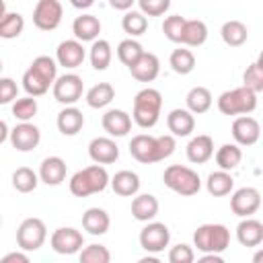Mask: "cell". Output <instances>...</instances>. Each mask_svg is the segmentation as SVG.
<instances>
[{
  "label": "cell",
  "instance_id": "cell-1",
  "mask_svg": "<svg viewBox=\"0 0 263 263\" xmlns=\"http://www.w3.org/2000/svg\"><path fill=\"white\" fill-rule=\"evenodd\" d=\"M177 148L175 136L162 134V136H148V134H138L129 142V154L142 162V164H154L164 158H168Z\"/></svg>",
  "mask_w": 263,
  "mask_h": 263
},
{
  "label": "cell",
  "instance_id": "cell-2",
  "mask_svg": "<svg viewBox=\"0 0 263 263\" xmlns=\"http://www.w3.org/2000/svg\"><path fill=\"white\" fill-rule=\"evenodd\" d=\"M160 109H162V95L156 88H142L136 97H134V111H132V119L136 121V125H140L142 129H150L158 123L160 119Z\"/></svg>",
  "mask_w": 263,
  "mask_h": 263
},
{
  "label": "cell",
  "instance_id": "cell-3",
  "mask_svg": "<svg viewBox=\"0 0 263 263\" xmlns=\"http://www.w3.org/2000/svg\"><path fill=\"white\" fill-rule=\"evenodd\" d=\"M109 173L103 164H90L82 171H76L68 183L70 187V193L76 195V197H88L92 193H101L107 189L109 185Z\"/></svg>",
  "mask_w": 263,
  "mask_h": 263
},
{
  "label": "cell",
  "instance_id": "cell-4",
  "mask_svg": "<svg viewBox=\"0 0 263 263\" xmlns=\"http://www.w3.org/2000/svg\"><path fill=\"white\" fill-rule=\"evenodd\" d=\"M162 181L171 191H175L177 195H183V197H191L201 189L199 175L193 168L185 166V164L166 166L164 173H162Z\"/></svg>",
  "mask_w": 263,
  "mask_h": 263
},
{
  "label": "cell",
  "instance_id": "cell-5",
  "mask_svg": "<svg viewBox=\"0 0 263 263\" xmlns=\"http://www.w3.org/2000/svg\"><path fill=\"white\" fill-rule=\"evenodd\" d=\"M193 247L199 253H224L230 247V230L224 224H201L193 232Z\"/></svg>",
  "mask_w": 263,
  "mask_h": 263
},
{
  "label": "cell",
  "instance_id": "cell-6",
  "mask_svg": "<svg viewBox=\"0 0 263 263\" xmlns=\"http://www.w3.org/2000/svg\"><path fill=\"white\" fill-rule=\"evenodd\" d=\"M257 109V92L247 86L224 90L218 97V111L222 115H249Z\"/></svg>",
  "mask_w": 263,
  "mask_h": 263
},
{
  "label": "cell",
  "instance_id": "cell-7",
  "mask_svg": "<svg viewBox=\"0 0 263 263\" xmlns=\"http://www.w3.org/2000/svg\"><path fill=\"white\" fill-rule=\"evenodd\" d=\"M45 238H47V226L41 218H25L16 230V245L27 253L41 249Z\"/></svg>",
  "mask_w": 263,
  "mask_h": 263
},
{
  "label": "cell",
  "instance_id": "cell-8",
  "mask_svg": "<svg viewBox=\"0 0 263 263\" xmlns=\"http://www.w3.org/2000/svg\"><path fill=\"white\" fill-rule=\"evenodd\" d=\"M82 90H84V82L74 72H68V74L58 76L53 80V84H51L53 99L58 103H62V105H74L76 101H80Z\"/></svg>",
  "mask_w": 263,
  "mask_h": 263
},
{
  "label": "cell",
  "instance_id": "cell-9",
  "mask_svg": "<svg viewBox=\"0 0 263 263\" xmlns=\"http://www.w3.org/2000/svg\"><path fill=\"white\" fill-rule=\"evenodd\" d=\"M171 242V230L162 222H146V226L140 230V247L146 253H162Z\"/></svg>",
  "mask_w": 263,
  "mask_h": 263
},
{
  "label": "cell",
  "instance_id": "cell-10",
  "mask_svg": "<svg viewBox=\"0 0 263 263\" xmlns=\"http://www.w3.org/2000/svg\"><path fill=\"white\" fill-rule=\"evenodd\" d=\"M64 6L60 0H39L33 8V25L39 31H53L60 27Z\"/></svg>",
  "mask_w": 263,
  "mask_h": 263
},
{
  "label": "cell",
  "instance_id": "cell-11",
  "mask_svg": "<svg viewBox=\"0 0 263 263\" xmlns=\"http://www.w3.org/2000/svg\"><path fill=\"white\" fill-rule=\"evenodd\" d=\"M49 245L60 255H76L84 247V234L72 226H62V228L53 230Z\"/></svg>",
  "mask_w": 263,
  "mask_h": 263
},
{
  "label": "cell",
  "instance_id": "cell-12",
  "mask_svg": "<svg viewBox=\"0 0 263 263\" xmlns=\"http://www.w3.org/2000/svg\"><path fill=\"white\" fill-rule=\"evenodd\" d=\"M261 208V193L255 187H240L230 197V210L238 218H249Z\"/></svg>",
  "mask_w": 263,
  "mask_h": 263
},
{
  "label": "cell",
  "instance_id": "cell-13",
  "mask_svg": "<svg viewBox=\"0 0 263 263\" xmlns=\"http://www.w3.org/2000/svg\"><path fill=\"white\" fill-rule=\"evenodd\" d=\"M8 138H10V144H12L18 152H31V150H35V148L39 146V142H41V132H39V127H37L35 123H31V121H21V123H16V125L10 129Z\"/></svg>",
  "mask_w": 263,
  "mask_h": 263
},
{
  "label": "cell",
  "instance_id": "cell-14",
  "mask_svg": "<svg viewBox=\"0 0 263 263\" xmlns=\"http://www.w3.org/2000/svg\"><path fill=\"white\" fill-rule=\"evenodd\" d=\"M259 136H261V125L255 117L238 115L232 121V138L238 146H253L259 142Z\"/></svg>",
  "mask_w": 263,
  "mask_h": 263
},
{
  "label": "cell",
  "instance_id": "cell-15",
  "mask_svg": "<svg viewBox=\"0 0 263 263\" xmlns=\"http://www.w3.org/2000/svg\"><path fill=\"white\" fill-rule=\"evenodd\" d=\"M84 58H86V51H84L82 41H78V39H66L55 49V62L68 70L82 66Z\"/></svg>",
  "mask_w": 263,
  "mask_h": 263
},
{
  "label": "cell",
  "instance_id": "cell-16",
  "mask_svg": "<svg viewBox=\"0 0 263 263\" xmlns=\"http://www.w3.org/2000/svg\"><path fill=\"white\" fill-rule=\"evenodd\" d=\"M88 156L97 164H113L119 158V146L113 138H92L88 144Z\"/></svg>",
  "mask_w": 263,
  "mask_h": 263
},
{
  "label": "cell",
  "instance_id": "cell-17",
  "mask_svg": "<svg viewBox=\"0 0 263 263\" xmlns=\"http://www.w3.org/2000/svg\"><path fill=\"white\" fill-rule=\"evenodd\" d=\"M103 129L111 136V138H123L132 132V115L123 109H109L105 111L103 119Z\"/></svg>",
  "mask_w": 263,
  "mask_h": 263
},
{
  "label": "cell",
  "instance_id": "cell-18",
  "mask_svg": "<svg viewBox=\"0 0 263 263\" xmlns=\"http://www.w3.org/2000/svg\"><path fill=\"white\" fill-rule=\"evenodd\" d=\"M127 70L132 72V76H134L138 82H152V80H156V76L160 74V60H158L154 53L144 51Z\"/></svg>",
  "mask_w": 263,
  "mask_h": 263
},
{
  "label": "cell",
  "instance_id": "cell-19",
  "mask_svg": "<svg viewBox=\"0 0 263 263\" xmlns=\"http://www.w3.org/2000/svg\"><path fill=\"white\" fill-rule=\"evenodd\" d=\"M66 171H68V166H66V160L64 158H60V156H47V158L41 160L37 175H39V181H43L45 185L55 187V185H62L66 181Z\"/></svg>",
  "mask_w": 263,
  "mask_h": 263
},
{
  "label": "cell",
  "instance_id": "cell-20",
  "mask_svg": "<svg viewBox=\"0 0 263 263\" xmlns=\"http://www.w3.org/2000/svg\"><path fill=\"white\" fill-rule=\"evenodd\" d=\"M166 125L171 136L185 138V136H191V132L195 129V117L189 109H173L166 115Z\"/></svg>",
  "mask_w": 263,
  "mask_h": 263
},
{
  "label": "cell",
  "instance_id": "cell-21",
  "mask_svg": "<svg viewBox=\"0 0 263 263\" xmlns=\"http://www.w3.org/2000/svg\"><path fill=\"white\" fill-rule=\"evenodd\" d=\"M185 152H187V160L189 162L203 164V162H208L214 156V140L208 134H199V136L189 140Z\"/></svg>",
  "mask_w": 263,
  "mask_h": 263
},
{
  "label": "cell",
  "instance_id": "cell-22",
  "mask_svg": "<svg viewBox=\"0 0 263 263\" xmlns=\"http://www.w3.org/2000/svg\"><path fill=\"white\" fill-rule=\"evenodd\" d=\"M236 240L242 247H259L263 242V222L255 218H242L236 226Z\"/></svg>",
  "mask_w": 263,
  "mask_h": 263
},
{
  "label": "cell",
  "instance_id": "cell-23",
  "mask_svg": "<svg viewBox=\"0 0 263 263\" xmlns=\"http://www.w3.org/2000/svg\"><path fill=\"white\" fill-rule=\"evenodd\" d=\"M55 125L60 129V134L64 136H76L82 125H84V115L80 109H76L74 105H66L60 113H58V119H55Z\"/></svg>",
  "mask_w": 263,
  "mask_h": 263
},
{
  "label": "cell",
  "instance_id": "cell-24",
  "mask_svg": "<svg viewBox=\"0 0 263 263\" xmlns=\"http://www.w3.org/2000/svg\"><path fill=\"white\" fill-rule=\"evenodd\" d=\"M205 41H208V25L199 18H185L179 43L185 47H199Z\"/></svg>",
  "mask_w": 263,
  "mask_h": 263
},
{
  "label": "cell",
  "instance_id": "cell-25",
  "mask_svg": "<svg viewBox=\"0 0 263 263\" xmlns=\"http://www.w3.org/2000/svg\"><path fill=\"white\" fill-rule=\"evenodd\" d=\"M158 199L152 193H136L132 199V216L138 222H150L158 214Z\"/></svg>",
  "mask_w": 263,
  "mask_h": 263
},
{
  "label": "cell",
  "instance_id": "cell-26",
  "mask_svg": "<svg viewBox=\"0 0 263 263\" xmlns=\"http://www.w3.org/2000/svg\"><path fill=\"white\" fill-rule=\"evenodd\" d=\"M111 189L121 197H134L140 191V177L134 171H119L109 179Z\"/></svg>",
  "mask_w": 263,
  "mask_h": 263
},
{
  "label": "cell",
  "instance_id": "cell-27",
  "mask_svg": "<svg viewBox=\"0 0 263 263\" xmlns=\"http://www.w3.org/2000/svg\"><path fill=\"white\" fill-rule=\"evenodd\" d=\"M109 226H111V218L103 208H88L82 214V228L92 236L105 234Z\"/></svg>",
  "mask_w": 263,
  "mask_h": 263
},
{
  "label": "cell",
  "instance_id": "cell-28",
  "mask_svg": "<svg viewBox=\"0 0 263 263\" xmlns=\"http://www.w3.org/2000/svg\"><path fill=\"white\" fill-rule=\"evenodd\" d=\"M72 33L78 41H95L101 33V21L95 14H80L72 23Z\"/></svg>",
  "mask_w": 263,
  "mask_h": 263
},
{
  "label": "cell",
  "instance_id": "cell-29",
  "mask_svg": "<svg viewBox=\"0 0 263 263\" xmlns=\"http://www.w3.org/2000/svg\"><path fill=\"white\" fill-rule=\"evenodd\" d=\"M205 189L210 195L214 197H224L228 195L232 189H234V179L230 175V171H214L208 175V181H205Z\"/></svg>",
  "mask_w": 263,
  "mask_h": 263
},
{
  "label": "cell",
  "instance_id": "cell-30",
  "mask_svg": "<svg viewBox=\"0 0 263 263\" xmlns=\"http://www.w3.org/2000/svg\"><path fill=\"white\" fill-rule=\"evenodd\" d=\"M185 103H187V109H189L193 115H201V113L210 111L214 99H212L210 88H205V86H193V88L187 92Z\"/></svg>",
  "mask_w": 263,
  "mask_h": 263
},
{
  "label": "cell",
  "instance_id": "cell-31",
  "mask_svg": "<svg viewBox=\"0 0 263 263\" xmlns=\"http://www.w3.org/2000/svg\"><path fill=\"white\" fill-rule=\"evenodd\" d=\"M220 37L226 45L230 47H240L242 43H247L249 39V31H247V25L240 23V21H226L220 29Z\"/></svg>",
  "mask_w": 263,
  "mask_h": 263
},
{
  "label": "cell",
  "instance_id": "cell-32",
  "mask_svg": "<svg viewBox=\"0 0 263 263\" xmlns=\"http://www.w3.org/2000/svg\"><path fill=\"white\" fill-rule=\"evenodd\" d=\"M88 58H90V64H92L95 70H99V72L107 70L109 64H111V58H113L111 43H109L107 39H95L92 45H90Z\"/></svg>",
  "mask_w": 263,
  "mask_h": 263
},
{
  "label": "cell",
  "instance_id": "cell-33",
  "mask_svg": "<svg viewBox=\"0 0 263 263\" xmlns=\"http://www.w3.org/2000/svg\"><path fill=\"white\" fill-rule=\"evenodd\" d=\"M115 99V88L109 82H99L86 90V105L92 109H103Z\"/></svg>",
  "mask_w": 263,
  "mask_h": 263
},
{
  "label": "cell",
  "instance_id": "cell-34",
  "mask_svg": "<svg viewBox=\"0 0 263 263\" xmlns=\"http://www.w3.org/2000/svg\"><path fill=\"white\" fill-rule=\"evenodd\" d=\"M242 160V150L238 144H224L216 152V164L222 171H234Z\"/></svg>",
  "mask_w": 263,
  "mask_h": 263
},
{
  "label": "cell",
  "instance_id": "cell-35",
  "mask_svg": "<svg viewBox=\"0 0 263 263\" xmlns=\"http://www.w3.org/2000/svg\"><path fill=\"white\" fill-rule=\"evenodd\" d=\"M168 64L173 68V72L185 76V74H191L193 68H195V55L191 49L187 47H179V49H173L171 58H168Z\"/></svg>",
  "mask_w": 263,
  "mask_h": 263
},
{
  "label": "cell",
  "instance_id": "cell-36",
  "mask_svg": "<svg viewBox=\"0 0 263 263\" xmlns=\"http://www.w3.org/2000/svg\"><path fill=\"white\" fill-rule=\"evenodd\" d=\"M39 185V175L29 168V166H18L14 173H12V187L18 191V193H31L35 191Z\"/></svg>",
  "mask_w": 263,
  "mask_h": 263
},
{
  "label": "cell",
  "instance_id": "cell-37",
  "mask_svg": "<svg viewBox=\"0 0 263 263\" xmlns=\"http://www.w3.org/2000/svg\"><path fill=\"white\" fill-rule=\"evenodd\" d=\"M121 27L129 37H140L148 29V18L140 10H125V14L121 18Z\"/></svg>",
  "mask_w": 263,
  "mask_h": 263
},
{
  "label": "cell",
  "instance_id": "cell-38",
  "mask_svg": "<svg viewBox=\"0 0 263 263\" xmlns=\"http://www.w3.org/2000/svg\"><path fill=\"white\" fill-rule=\"evenodd\" d=\"M37 76H41L49 86L53 84V80L58 78V62L53 60V58H49V55H37L33 62H31V66H29Z\"/></svg>",
  "mask_w": 263,
  "mask_h": 263
},
{
  "label": "cell",
  "instance_id": "cell-39",
  "mask_svg": "<svg viewBox=\"0 0 263 263\" xmlns=\"http://www.w3.org/2000/svg\"><path fill=\"white\" fill-rule=\"evenodd\" d=\"M25 29V18L18 12H6L0 18V37L2 39H16Z\"/></svg>",
  "mask_w": 263,
  "mask_h": 263
},
{
  "label": "cell",
  "instance_id": "cell-40",
  "mask_svg": "<svg viewBox=\"0 0 263 263\" xmlns=\"http://www.w3.org/2000/svg\"><path fill=\"white\" fill-rule=\"evenodd\" d=\"M142 53H144V47H142V43L136 41L134 37L123 39V41L117 45V58H119V62H121L123 66H127V68H129Z\"/></svg>",
  "mask_w": 263,
  "mask_h": 263
},
{
  "label": "cell",
  "instance_id": "cell-41",
  "mask_svg": "<svg viewBox=\"0 0 263 263\" xmlns=\"http://www.w3.org/2000/svg\"><path fill=\"white\" fill-rule=\"evenodd\" d=\"M37 99L35 97H23V99H14L12 101V115L18 119V121H31L35 115H37Z\"/></svg>",
  "mask_w": 263,
  "mask_h": 263
},
{
  "label": "cell",
  "instance_id": "cell-42",
  "mask_svg": "<svg viewBox=\"0 0 263 263\" xmlns=\"http://www.w3.org/2000/svg\"><path fill=\"white\" fill-rule=\"evenodd\" d=\"M242 86L251 88L257 95L263 90V68H261V60H255L251 66H247V70L242 74Z\"/></svg>",
  "mask_w": 263,
  "mask_h": 263
},
{
  "label": "cell",
  "instance_id": "cell-43",
  "mask_svg": "<svg viewBox=\"0 0 263 263\" xmlns=\"http://www.w3.org/2000/svg\"><path fill=\"white\" fill-rule=\"evenodd\" d=\"M80 261L82 263H109L111 261V253L105 245H86L84 249H80Z\"/></svg>",
  "mask_w": 263,
  "mask_h": 263
},
{
  "label": "cell",
  "instance_id": "cell-44",
  "mask_svg": "<svg viewBox=\"0 0 263 263\" xmlns=\"http://www.w3.org/2000/svg\"><path fill=\"white\" fill-rule=\"evenodd\" d=\"M23 88H25V92H27L29 97H41V95H45V92L49 90V84L29 68V70L23 74Z\"/></svg>",
  "mask_w": 263,
  "mask_h": 263
},
{
  "label": "cell",
  "instance_id": "cell-45",
  "mask_svg": "<svg viewBox=\"0 0 263 263\" xmlns=\"http://www.w3.org/2000/svg\"><path fill=\"white\" fill-rule=\"evenodd\" d=\"M183 25H185V16L181 14H171L164 18L162 23V33L168 41L173 43H179L181 41V31H183Z\"/></svg>",
  "mask_w": 263,
  "mask_h": 263
},
{
  "label": "cell",
  "instance_id": "cell-46",
  "mask_svg": "<svg viewBox=\"0 0 263 263\" xmlns=\"http://www.w3.org/2000/svg\"><path fill=\"white\" fill-rule=\"evenodd\" d=\"M140 6V12L146 16H162L171 8V0H136Z\"/></svg>",
  "mask_w": 263,
  "mask_h": 263
},
{
  "label": "cell",
  "instance_id": "cell-47",
  "mask_svg": "<svg viewBox=\"0 0 263 263\" xmlns=\"http://www.w3.org/2000/svg\"><path fill=\"white\" fill-rule=\"evenodd\" d=\"M193 259H195V251L185 242H179V245L171 247V251H168L171 263H191Z\"/></svg>",
  "mask_w": 263,
  "mask_h": 263
},
{
  "label": "cell",
  "instance_id": "cell-48",
  "mask_svg": "<svg viewBox=\"0 0 263 263\" xmlns=\"http://www.w3.org/2000/svg\"><path fill=\"white\" fill-rule=\"evenodd\" d=\"M18 97V86L12 78L0 76V105H8Z\"/></svg>",
  "mask_w": 263,
  "mask_h": 263
},
{
  "label": "cell",
  "instance_id": "cell-49",
  "mask_svg": "<svg viewBox=\"0 0 263 263\" xmlns=\"http://www.w3.org/2000/svg\"><path fill=\"white\" fill-rule=\"evenodd\" d=\"M10 261H16V263H29V255H27V251L23 253V249H21V251H12V253H8V255L2 257V263H10Z\"/></svg>",
  "mask_w": 263,
  "mask_h": 263
},
{
  "label": "cell",
  "instance_id": "cell-50",
  "mask_svg": "<svg viewBox=\"0 0 263 263\" xmlns=\"http://www.w3.org/2000/svg\"><path fill=\"white\" fill-rule=\"evenodd\" d=\"M134 2L136 0H109L111 8H115V10H129L134 6Z\"/></svg>",
  "mask_w": 263,
  "mask_h": 263
},
{
  "label": "cell",
  "instance_id": "cell-51",
  "mask_svg": "<svg viewBox=\"0 0 263 263\" xmlns=\"http://www.w3.org/2000/svg\"><path fill=\"white\" fill-rule=\"evenodd\" d=\"M199 261H201V263H210V261H214V263H222L224 259H222V253H203Z\"/></svg>",
  "mask_w": 263,
  "mask_h": 263
},
{
  "label": "cell",
  "instance_id": "cell-52",
  "mask_svg": "<svg viewBox=\"0 0 263 263\" xmlns=\"http://www.w3.org/2000/svg\"><path fill=\"white\" fill-rule=\"evenodd\" d=\"M70 4H72L74 8L84 10V8H90V6L95 4V0H70Z\"/></svg>",
  "mask_w": 263,
  "mask_h": 263
},
{
  "label": "cell",
  "instance_id": "cell-53",
  "mask_svg": "<svg viewBox=\"0 0 263 263\" xmlns=\"http://www.w3.org/2000/svg\"><path fill=\"white\" fill-rule=\"evenodd\" d=\"M8 134H10V129H8L6 121H4V119H0V144H4V142L8 140Z\"/></svg>",
  "mask_w": 263,
  "mask_h": 263
},
{
  "label": "cell",
  "instance_id": "cell-54",
  "mask_svg": "<svg viewBox=\"0 0 263 263\" xmlns=\"http://www.w3.org/2000/svg\"><path fill=\"white\" fill-rule=\"evenodd\" d=\"M140 263H158V257L148 255V257H142V259H140Z\"/></svg>",
  "mask_w": 263,
  "mask_h": 263
},
{
  "label": "cell",
  "instance_id": "cell-55",
  "mask_svg": "<svg viewBox=\"0 0 263 263\" xmlns=\"http://www.w3.org/2000/svg\"><path fill=\"white\" fill-rule=\"evenodd\" d=\"M6 14V4H4V0H0V18Z\"/></svg>",
  "mask_w": 263,
  "mask_h": 263
},
{
  "label": "cell",
  "instance_id": "cell-56",
  "mask_svg": "<svg viewBox=\"0 0 263 263\" xmlns=\"http://www.w3.org/2000/svg\"><path fill=\"white\" fill-rule=\"evenodd\" d=\"M0 72H2V60H0Z\"/></svg>",
  "mask_w": 263,
  "mask_h": 263
},
{
  "label": "cell",
  "instance_id": "cell-57",
  "mask_svg": "<svg viewBox=\"0 0 263 263\" xmlns=\"http://www.w3.org/2000/svg\"><path fill=\"white\" fill-rule=\"evenodd\" d=\"M0 224H2V216H0Z\"/></svg>",
  "mask_w": 263,
  "mask_h": 263
}]
</instances>
